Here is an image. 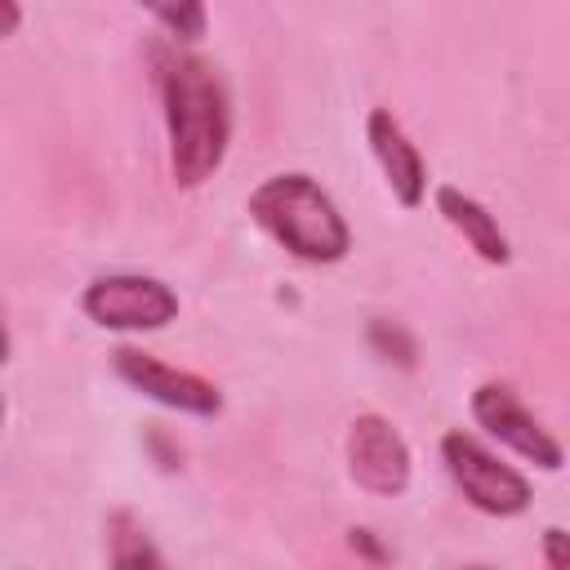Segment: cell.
<instances>
[{
  "label": "cell",
  "instance_id": "cell-1",
  "mask_svg": "<svg viewBox=\"0 0 570 570\" xmlns=\"http://www.w3.org/2000/svg\"><path fill=\"white\" fill-rule=\"evenodd\" d=\"M165 125H169V169L178 187L205 183L227 151V98L209 62L178 53L165 67Z\"/></svg>",
  "mask_w": 570,
  "mask_h": 570
},
{
  "label": "cell",
  "instance_id": "cell-2",
  "mask_svg": "<svg viewBox=\"0 0 570 570\" xmlns=\"http://www.w3.org/2000/svg\"><path fill=\"white\" fill-rule=\"evenodd\" d=\"M249 214L272 240L307 263H334L347 254V223L307 174H276L258 183L249 196Z\"/></svg>",
  "mask_w": 570,
  "mask_h": 570
},
{
  "label": "cell",
  "instance_id": "cell-3",
  "mask_svg": "<svg viewBox=\"0 0 570 570\" xmlns=\"http://www.w3.org/2000/svg\"><path fill=\"white\" fill-rule=\"evenodd\" d=\"M441 454H445V468L454 476V485L472 499V508L490 512V517H517L525 512L530 503V485L521 472H512L508 463H499L490 450H481L472 436L463 432H450L441 441Z\"/></svg>",
  "mask_w": 570,
  "mask_h": 570
},
{
  "label": "cell",
  "instance_id": "cell-4",
  "mask_svg": "<svg viewBox=\"0 0 570 570\" xmlns=\"http://www.w3.org/2000/svg\"><path fill=\"white\" fill-rule=\"evenodd\" d=\"M85 312L107 330H160L174 321L178 298L156 276H98L85 289Z\"/></svg>",
  "mask_w": 570,
  "mask_h": 570
},
{
  "label": "cell",
  "instance_id": "cell-5",
  "mask_svg": "<svg viewBox=\"0 0 570 570\" xmlns=\"http://www.w3.org/2000/svg\"><path fill=\"white\" fill-rule=\"evenodd\" d=\"M347 472L370 494H401L405 481H410V450H405L401 432L379 414L352 419V428H347Z\"/></svg>",
  "mask_w": 570,
  "mask_h": 570
},
{
  "label": "cell",
  "instance_id": "cell-6",
  "mask_svg": "<svg viewBox=\"0 0 570 570\" xmlns=\"http://www.w3.org/2000/svg\"><path fill=\"white\" fill-rule=\"evenodd\" d=\"M116 370H120V379H125L129 387H138L142 396H151V401H160V405H169V410L218 414V405H223V396H218L214 383H205V379H196V374H187V370H174V365H165V361H156V356H147V352L120 347V352H116Z\"/></svg>",
  "mask_w": 570,
  "mask_h": 570
},
{
  "label": "cell",
  "instance_id": "cell-7",
  "mask_svg": "<svg viewBox=\"0 0 570 570\" xmlns=\"http://www.w3.org/2000/svg\"><path fill=\"white\" fill-rule=\"evenodd\" d=\"M472 414H476V423H481L490 436H499L503 445H512V450L525 454L530 463H539V468H548V472L561 468V445L525 414V405H521L508 387H499V383L476 387V392H472Z\"/></svg>",
  "mask_w": 570,
  "mask_h": 570
},
{
  "label": "cell",
  "instance_id": "cell-8",
  "mask_svg": "<svg viewBox=\"0 0 570 570\" xmlns=\"http://www.w3.org/2000/svg\"><path fill=\"white\" fill-rule=\"evenodd\" d=\"M365 134H370V147L387 174V187L401 205H419L423 200V187H428V174H423V160L414 151V142L405 138V129L396 125L392 111L374 107L370 120H365Z\"/></svg>",
  "mask_w": 570,
  "mask_h": 570
},
{
  "label": "cell",
  "instance_id": "cell-9",
  "mask_svg": "<svg viewBox=\"0 0 570 570\" xmlns=\"http://www.w3.org/2000/svg\"><path fill=\"white\" fill-rule=\"evenodd\" d=\"M436 209L445 214V223L485 258V263H508V236L499 232V223L459 187H436Z\"/></svg>",
  "mask_w": 570,
  "mask_h": 570
},
{
  "label": "cell",
  "instance_id": "cell-10",
  "mask_svg": "<svg viewBox=\"0 0 570 570\" xmlns=\"http://www.w3.org/2000/svg\"><path fill=\"white\" fill-rule=\"evenodd\" d=\"M138 4H147L178 40L205 36V0H138Z\"/></svg>",
  "mask_w": 570,
  "mask_h": 570
},
{
  "label": "cell",
  "instance_id": "cell-11",
  "mask_svg": "<svg viewBox=\"0 0 570 570\" xmlns=\"http://www.w3.org/2000/svg\"><path fill=\"white\" fill-rule=\"evenodd\" d=\"M370 338H374V343H379V352H387V356H392V347H396V361H401V365H410V361H414V343H410L396 325H392V334H387V321H374V325H370Z\"/></svg>",
  "mask_w": 570,
  "mask_h": 570
},
{
  "label": "cell",
  "instance_id": "cell-12",
  "mask_svg": "<svg viewBox=\"0 0 570 570\" xmlns=\"http://www.w3.org/2000/svg\"><path fill=\"white\" fill-rule=\"evenodd\" d=\"M543 543H548V566H557V570H561V566L570 561V552H566V534H561V530H548V534H543Z\"/></svg>",
  "mask_w": 570,
  "mask_h": 570
},
{
  "label": "cell",
  "instance_id": "cell-13",
  "mask_svg": "<svg viewBox=\"0 0 570 570\" xmlns=\"http://www.w3.org/2000/svg\"><path fill=\"white\" fill-rule=\"evenodd\" d=\"M18 27V0H0V36H9Z\"/></svg>",
  "mask_w": 570,
  "mask_h": 570
},
{
  "label": "cell",
  "instance_id": "cell-14",
  "mask_svg": "<svg viewBox=\"0 0 570 570\" xmlns=\"http://www.w3.org/2000/svg\"><path fill=\"white\" fill-rule=\"evenodd\" d=\"M9 356V338H4V325H0V361Z\"/></svg>",
  "mask_w": 570,
  "mask_h": 570
}]
</instances>
